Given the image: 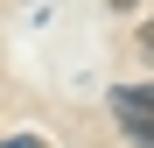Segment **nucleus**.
<instances>
[{
    "label": "nucleus",
    "mask_w": 154,
    "mask_h": 148,
    "mask_svg": "<svg viewBox=\"0 0 154 148\" xmlns=\"http://www.w3.org/2000/svg\"><path fill=\"white\" fill-rule=\"evenodd\" d=\"M105 7H112V14H133V7H140V0H105Z\"/></svg>",
    "instance_id": "obj_5"
},
{
    "label": "nucleus",
    "mask_w": 154,
    "mask_h": 148,
    "mask_svg": "<svg viewBox=\"0 0 154 148\" xmlns=\"http://www.w3.org/2000/svg\"><path fill=\"white\" fill-rule=\"evenodd\" d=\"M140 57H147V64H154V14H147V21H140Z\"/></svg>",
    "instance_id": "obj_3"
},
{
    "label": "nucleus",
    "mask_w": 154,
    "mask_h": 148,
    "mask_svg": "<svg viewBox=\"0 0 154 148\" xmlns=\"http://www.w3.org/2000/svg\"><path fill=\"white\" fill-rule=\"evenodd\" d=\"M119 127H126L133 148H154V113H147V120H119Z\"/></svg>",
    "instance_id": "obj_2"
},
{
    "label": "nucleus",
    "mask_w": 154,
    "mask_h": 148,
    "mask_svg": "<svg viewBox=\"0 0 154 148\" xmlns=\"http://www.w3.org/2000/svg\"><path fill=\"white\" fill-rule=\"evenodd\" d=\"M112 113L119 120H147L154 113V78L147 85H112Z\"/></svg>",
    "instance_id": "obj_1"
},
{
    "label": "nucleus",
    "mask_w": 154,
    "mask_h": 148,
    "mask_svg": "<svg viewBox=\"0 0 154 148\" xmlns=\"http://www.w3.org/2000/svg\"><path fill=\"white\" fill-rule=\"evenodd\" d=\"M0 148H42V141L35 134H14V141H0Z\"/></svg>",
    "instance_id": "obj_4"
}]
</instances>
